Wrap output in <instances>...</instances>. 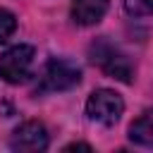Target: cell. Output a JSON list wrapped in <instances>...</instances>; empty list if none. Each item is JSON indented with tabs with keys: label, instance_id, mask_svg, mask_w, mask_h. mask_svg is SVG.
I'll return each mask as SVG.
<instances>
[{
	"label": "cell",
	"instance_id": "cell-6",
	"mask_svg": "<svg viewBox=\"0 0 153 153\" xmlns=\"http://www.w3.org/2000/svg\"><path fill=\"white\" fill-rule=\"evenodd\" d=\"M110 0H72V19L79 26H93L108 12Z\"/></svg>",
	"mask_w": 153,
	"mask_h": 153
},
{
	"label": "cell",
	"instance_id": "cell-7",
	"mask_svg": "<svg viewBox=\"0 0 153 153\" xmlns=\"http://www.w3.org/2000/svg\"><path fill=\"white\" fill-rule=\"evenodd\" d=\"M129 139L136 146L153 148V110H146L141 117H136L129 124Z\"/></svg>",
	"mask_w": 153,
	"mask_h": 153
},
{
	"label": "cell",
	"instance_id": "cell-8",
	"mask_svg": "<svg viewBox=\"0 0 153 153\" xmlns=\"http://www.w3.org/2000/svg\"><path fill=\"white\" fill-rule=\"evenodd\" d=\"M124 10L131 17H148L153 14V0H124Z\"/></svg>",
	"mask_w": 153,
	"mask_h": 153
},
{
	"label": "cell",
	"instance_id": "cell-2",
	"mask_svg": "<svg viewBox=\"0 0 153 153\" xmlns=\"http://www.w3.org/2000/svg\"><path fill=\"white\" fill-rule=\"evenodd\" d=\"M81 81V72L76 65H72L69 60H60L53 57L45 62L41 79L36 84V93H55V91H67L72 86H76Z\"/></svg>",
	"mask_w": 153,
	"mask_h": 153
},
{
	"label": "cell",
	"instance_id": "cell-9",
	"mask_svg": "<svg viewBox=\"0 0 153 153\" xmlns=\"http://www.w3.org/2000/svg\"><path fill=\"white\" fill-rule=\"evenodd\" d=\"M14 29H17L14 14L7 12V10H0V43H5V41L14 33Z\"/></svg>",
	"mask_w": 153,
	"mask_h": 153
},
{
	"label": "cell",
	"instance_id": "cell-10",
	"mask_svg": "<svg viewBox=\"0 0 153 153\" xmlns=\"http://www.w3.org/2000/svg\"><path fill=\"white\" fill-rule=\"evenodd\" d=\"M76 148H81V151H91V146H88V143H69L65 151H76Z\"/></svg>",
	"mask_w": 153,
	"mask_h": 153
},
{
	"label": "cell",
	"instance_id": "cell-3",
	"mask_svg": "<svg viewBox=\"0 0 153 153\" xmlns=\"http://www.w3.org/2000/svg\"><path fill=\"white\" fill-rule=\"evenodd\" d=\"M122 112H124V100L112 88H98L86 100L88 120H93V122H98L103 127H112L122 117Z\"/></svg>",
	"mask_w": 153,
	"mask_h": 153
},
{
	"label": "cell",
	"instance_id": "cell-1",
	"mask_svg": "<svg viewBox=\"0 0 153 153\" xmlns=\"http://www.w3.org/2000/svg\"><path fill=\"white\" fill-rule=\"evenodd\" d=\"M91 60H93L108 76L120 79V81H124V84H129L131 76H134V67H131L129 57H127L117 45H112V43L105 41V38H100V41H96V43L91 45Z\"/></svg>",
	"mask_w": 153,
	"mask_h": 153
},
{
	"label": "cell",
	"instance_id": "cell-5",
	"mask_svg": "<svg viewBox=\"0 0 153 153\" xmlns=\"http://www.w3.org/2000/svg\"><path fill=\"white\" fill-rule=\"evenodd\" d=\"M48 131L41 122L36 120H29V122H22L12 136H10V148L12 151H19V153H36V151H45L48 148Z\"/></svg>",
	"mask_w": 153,
	"mask_h": 153
},
{
	"label": "cell",
	"instance_id": "cell-4",
	"mask_svg": "<svg viewBox=\"0 0 153 153\" xmlns=\"http://www.w3.org/2000/svg\"><path fill=\"white\" fill-rule=\"evenodd\" d=\"M33 55H36V50L24 43L7 48L0 55V76L7 84L26 81V76L31 74V67H33Z\"/></svg>",
	"mask_w": 153,
	"mask_h": 153
}]
</instances>
